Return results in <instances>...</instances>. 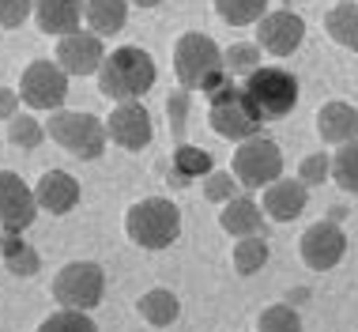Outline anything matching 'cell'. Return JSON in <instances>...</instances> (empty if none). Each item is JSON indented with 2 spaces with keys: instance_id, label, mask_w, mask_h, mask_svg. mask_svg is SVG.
I'll return each mask as SVG.
<instances>
[{
  "instance_id": "obj_33",
  "label": "cell",
  "mask_w": 358,
  "mask_h": 332,
  "mask_svg": "<svg viewBox=\"0 0 358 332\" xmlns=\"http://www.w3.org/2000/svg\"><path fill=\"white\" fill-rule=\"evenodd\" d=\"M27 15H34V0H0V27L4 31L23 27Z\"/></svg>"
},
{
  "instance_id": "obj_35",
  "label": "cell",
  "mask_w": 358,
  "mask_h": 332,
  "mask_svg": "<svg viewBox=\"0 0 358 332\" xmlns=\"http://www.w3.org/2000/svg\"><path fill=\"white\" fill-rule=\"evenodd\" d=\"M15 113H19V91L0 87V121H12Z\"/></svg>"
},
{
  "instance_id": "obj_13",
  "label": "cell",
  "mask_w": 358,
  "mask_h": 332,
  "mask_svg": "<svg viewBox=\"0 0 358 332\" xmlns=\"http://www.w3.org/2000/svg\"><path fill=\"white\" fill-rule=\"evenodd\" d=\"M38 212L42 208H38L31 185L12 170H0V227L4 230H27Z\"/></svg>"
},
{
  "instance_id": "obj_4",
  "label": "cell",
  "mask_w": 358,
  "mask_h": 332,
  "mask_svg": "<svg viewBox=\"0 0 358 332\" xmlns=\"http://www.w3.org/2000/svg\"><path fill=\"white\" fill-rule=\"evenodd\" d=\"M208 121L222 140H238L241 144V140H249V136L260 132L264 117H260L253 99L245 95V87H234L230 76H227L222 83H215L208 91Z\"/></svg>"
},
{
  "instance_id": "obj_32",
  "label": "cell",
  "mask_w": 358,
  "mask_h": 332,
  "mask_svg": "<svg viewBox=\"0 0 358 332\" xmlns=\"http://www.w3.org/2000/svg\"><path fill=\"white\" fill-rule=\"evenodd\" d=\"M234 189H238V178H234V174H227V170H215V174H208V178H204V197L211 204H227L230 197H234Z\"/></svg>"
},
{
  "instance_id": "obj_19",
  "label": "cell",
  "mask_w": 358,
  "mask_h": 332,
  "mask_svg": "<svg viewBox=\"0 0 358 332\" xmlns=\"http://www.w3.org/2000/svg\"><path fill=\"white\" fill-rule=\"evenodd\" d=\"M219 227L230 234V238H253V234L264 230V208L253 197H230L219 212Z\"/></svg>"
},
{
  "instance_id": "obj_3",
  "label": "cell",
  "mask_w": 358,
  "mask_h": 332,
  "mask_svg": "<svg viewBox=\"0 0 358 332\" xmlns=\"http://www.w3.org/2000/svg\"><path fill=\"white\" fill-rule=\"evenodd\" d=\"M173 76L185 91H211L215 83L227 80L222 68V50L208 34L189 31L173 42Z\"/></svg>"
},
{
  "instance_id": "obj_26",
  "label": "cell",
  "mask_w": 358,
  "mask_h": 332,
  "mask_svg": "<svg viewBox=\"0 0 358 332\" xmlns=\"http://www.w3.org/2000/svg\"><path fill=\"white\" fill-rule=\"evenodd\" d=\"M222 68L227 76H249L260 68V46L257 42H234L222 50Z\"/></svg>"
},
{
  "instance_id": "obj_25",
  "label": "cell",
  "mask_w": 358,
  "mask_h": 332,
  "mask_svg": "<svg viewBox=\"0 0 358 332\" xmlns=\"http://www.w3.org/2000/svg\"><path fill=\"white\" fill-rule=\"evenodd\" d=\"M332 181L340 185L343 193H358V140L343 144V148L332 155Z\"/></svg>"
},
{
  "instance_id": "obj_5",
  "label": "cell",
  "mask_w": 358,
  "mask_h": 332,
  "mask_svg": "<svg viewBox=\"0 0 358 332\" xmlns=\"http://www.w3.org/2000/svg\"><path fill=\"white\" fill-rule=\"evenodd\" d=\"M45 136H50L57 148H64L69 155L87 159V162L99 159L106 151V140H110L102 117L83 113V110H53L50 121H45Z\"/></svg>"
},
{
  "instance_id": "obj_21",
  "label": "cell",
  "mask_w": 358,
  "mask_h": 332,
  "mask_svg": "<svg viewBox=\"0 0 358 332\" xmlns=\"http://www.w3.org/2000/svg\"><path fill=\"white\" fill-rule=\"evenodd\" d=\"M324 31L336 46L358 53V0H340V4L324 15Z\"/></svg>"
},
{
  "instance_id": "obj_16",
  "label": "cell",
  "mask_w": 358,
  "mask_h": 332,
  "mask_svg": "<svg viewBox=\"0 0 358 332\" xmlns=\"http://www.w3.org/2000/svg\"><path fill=\"white\" fill-rule=\"evenodd\" d=\"M306 204H309V185L302 178H275L272 185L264 189V216L268 219H275V223H290V219H298L306 212Z\"/></svg>"
},
{
  "instance_id": "obj_17",
  "label": "cell",
  "mask_w": 358,
  "mask_h": 332,
  "mask_svg": "<svg viewBox=\"0 0 358 332\" xmlns=\"http://www.w3.org/2000/svg\"><path fill=\"white\" fill-rule=\"evenodd\" d=\"M80 19H83V0H34V23L50 38L80 31Z\"/></svg>"
},
{
  "instance_id": "obj_29",
  "label": "cell",
  "mask_w": 358,
  "mask_h": 332,
  "mask_svg": "<svg viewBox=\"0 0 358 332\" xmlns=\"http://www.w3.org/2000/svg\"><path fill=\"white\" fill-rule=\"evenodd\" d=\"M38 332H99V325L83 310H57L38 325Z\"/></svg>"
},
{
  "instance_id": "obj_14",
  "label": "cell",
  "mask_w": 358,
  "mask_h": 332,
  "mask_svg": "<svg viewBox=\"0 0 358 332\" xmlns=\"http://www.w3.org/2000/svg\"><path fill=\"white\" fill-rule=\"evenodd\" d=\"M102 61H106L102 34L72 31V34L57 38V64H61L69 76H91V72H99V68H102Z\"/></svg>"
},
{
  "instance_id": "obj_34",
  "label": "cell",
  "mask_w": 358,
  "mask_h": 332,
  "mask_svg": "<svg viewBox=\"0 0 358 332\" xmlns=\"http://www.w3.org/2000/svg\"><path fill=\"white\" fill-rule=\"evenodd\" d=\"M166 110H170V129H173V136H181V129H185V95H170V99H166Z\"/></svg>"
},
{
  "instance_id": "obj_22",
  "label": "cell",
  "mask_w": 358,
  "mask_h": 332,
  "mask_svg": "<svg viewBox=\"0 0 358 332\" xmlns=\"http://www.w3.org/2000/svg\"><path fill=\"white\" fill-rule=\"evenodd\" d=\"M136 310H140V317L148 321V325H155V328H166V325H173V321L181 317V302L166 287L148 291V295L136 302Z\"/></svg>"
},
{
  "instance_id": "obj_7",
  "label": "cell",
  "mask_w": 358,
  "mask_h": 332,
  "mask_svg": "<svg viewBox=\"0 0 358 332\" xmlns=\"http://www.w3.org/2000/svg\"><path fill=\"white\" fill-rule=\"evenodd\" d=\"M245 95L253 99L264 121H279V117H287L298 106V80L287 68L260 64L257 72L245 76Z\"/></svg>"
},
{
  "instance_id": "obj_28",
  "label": "cell",
  "mask_w": 358,
  "mask_h": 332,
  "mask_svg": "<svg viewBox=\"0 0 358 332\" xmlns=\"http://www.w3.org/2000/svg\"><path fill=\"white\" fill-rule=\"evenodd\" d=\"M257 332H302V317H298L294 306H268L264 314L257 317Z\"/></svg>"
},
{
  "instance_id": "obj_18",
  "label": "cell",
  "mask_w": 358,
  "mask_h": 332,
  "mask_svg": "<svg viewBox=\"0 0 358 332\" xmlns=\"http://www.w3.org/2000/svg\"><path fill=\"white\" fill-rule=\"evenodd\" d=\"M317 132L324 144H336V148L358 140V110L351 102H324L317 110Z\"/></svg>"
},
{
  "instance_id": "obj_20",
  "label": "cell",
  "mask_w": 358,
  "mask_h": 332,
  "mask_svg": "<svg viewBox=\"0 0 358 332\" xmlns=\"http://www.w3.org/2000/svg\"><path fill=\"white\" fill-rule=\"evenodd\" d=\"M83 15L94 34L110 38V34L124 31V23H129V0H87Z\"/></svg>"
},
{
  "instance_id": "obj_6",
  "label": "cell",
  "mask_w": 358,
  "mask_h": 332,
  "mask_svg": "<svg viewBox=\"0 0 358 332\" xmlns=\"http://www.w3.org/2000/svg\"><path fill=\"white\" fill-rule=\"evenodd\" d=\"M230 174L238 178V185L245 189H268L275 178H283V151L272 136H249V140L238 144L234 162H230Z\"/></svg>"
},
{
  "instance_id": "obj_10",
  "label": "cell",
  "mask_w": 358,
  "mask_h": 332,
  "mask_svg": "<svg viewBox=\"0 0 358 332\" xmlns=\"http://www.w3.org/2000/svg\"><path fill=\"white\" fill-rule=\"evenodd\" d=\"M298 253H302L306 268L328 272V268H336V265L343 261V253H347V234L340 230V223H336V219H321V223H313V227L302 234Z\"/></svg>"
},
{
  "instance_id": "obj_9",
  "label": "cell",
  "mask_w": 358,
  "mask_h": 332,
  "mask_svg": "<svg viewBox=\"0 0 358 332\" xmlns=\"http://www.w3.org/2000/svg\"><path fill=\"white\" fill-rule=\"evenodd\" d=\"M19 99L31 110H64L69 99V72L57 61H31L19 76Z\"/></svg>"
},
{
  "instance_id": "obj_27",
  "label": "cell",
  "mask_w": 358,
  "mask_h": 332,
  "mask_svg": "<svg viewBox=\"0 0 358 332\" xmlns=\"http://www.w3.org/2000/svg\"><path fill=\"white\" fill-rule=\"evenodd\" d=\"M42 140H45V125L34 121L31 113H15L12 121H8V144H15V148H23V151H34Z\"/></svg>"
},
{
  "instance_id": "obj_31",
  "label": "cell",
  "mask_w": 358,
  "mask_h": 332,
  "mask_svg": "<svg viewBox=\"0 0 358 332\" xmlns=\"http://www.w3.org/2000/svg\"><path fill=\"white\" fill-rule=\"evenodd\" d=\"M298 178H302L306 185H324L328 178H332V159H328L324 151L317 155H306L302 166H298Z\"/></svg>"
},
{
  "instance_id": "obj_36",
  "label": "cell",
  "mask_w": 358,
  "mask_h": 332,
  "mask_svg": "<svg viewBox=\"0 0 358 332\" xmlns=\"http://www.w3.org/2000/svg\"><path fill=\"white\" fill-rule=\"evenodd\" d=\"M129 4H136V8H159L162 0H129Z\"/></svg>"
},
{
  "instance_id": "obj_11",
  "label": "cell",
  "mask_w": 358,
  "mask_h": 332,
  "mask_svg": "<svg viewBox=\"0 0 358 332\" xmlns=\"http://www.w3.org/2000/svg\"><path fill=\"white\" fill-rule=\"evenodd\" d=\"M302 42H306V23H302V15H294L290 8L264 12V19L257 23V46L272 57H290Z\"/></svg>"
},
{
  "instance_id": "obj_24",
  "label": "cell",
  "mask_w": 358,
  "mask_h": 332,
  "mask_svg": "<svg viewBox=\"0 0 358 332\" xmlns=\"http://www.w3.org/2000/svg\"><path fill=\"white\" fill-rule=\"evenodd\" d=\"M264 8H268V0H215L219 19H222V23H230V27L260 23V19H264Z\"/></svg>"
},
{
  "instance_id": "obj_23",
  "label": "cell",
  "mask_w": 358,
  "mask_h": 332,
  "mask_svg": "<svg viewBox=\"0 0 358 332\" xmlns=\"http://www.w3.org/2000/svg\"><path fill=\"white\" fill-rule=\"evenodd\" d=\"M272 249H268V238L264 234H253V238H238L234 242V272L238 276H253L268 265Z\"/></svg>"
},
{
  "instance_id": "obj_12",
  "label": "cell",
  "mask_w": 358,
  "mask_h": 332,
  "mask_svg": "<svg viewBox=\"0 0 358 332\" xmlns=\"http://www.w3.org/2000/svg\"><path fill=\"white\" fill-rule=\"evenodd\" d=\"M106 132L110 140L124 151H143L155 136V125H151V113L143 110V102H117L113 113L106 117Z\"/></svg>"
},
{
  "instance_id": "obj_1",
  "label": "cell",
  "mask_w": 358,
  "mask_h": 332,
  "mask_svg": "<svg viewBox=\"0 0 358 332\" xmlns=\"http://www.w3.org/2000/svg\"><path fill=\"white\" fill-rule=\"evenodd\" d=\"M99 91L106 95L110 102H140L143 95L155 87V57L140 46H121V50L106 53V61L99 72Z\"/></svg>"
},
{
  "instance_id": "obj_8",
  "label": "cell",
  "mask_w": 358,
  "mask_h": 332,
  "mask_svg": "<svg viewBox=\"0 0 358 332\" xmlns=\"http://www.w3.org/2000/svg\"><path fill=\"white\" fill-rule=\"evenodd\" d=\"M106 295V272L94 261H72L53 276V298L61 302V310H83L91 314Z\"/></svg>"
},
{
  "instance_id": "obj_2",
  "label": "cell",
  "mask_w": 358,
  "mask_h": 332,
  "mask_svg": "<svg viewBox=\"0 0 358 332\" xmlns=\"http://www.w3.org/2000/svg\"><path fill=\"white\" fill-rule=\"evenodd\" d=\"M124 234L140 249H166L181 238V212L166 197H143L124 212Z\"/></svg>"
},
{
  "instance_id": "obj_30",
  "label": "cell",
  "mask_w": 358,
  "mask_h": 332,
  "mask_svg": "<svg viewBox=\"0 0 358 332\" xmlns=\"http://www.w3.org/2000/svg\"><path fill=\"white\" fill-rule=\"evenodd\" d=\"M4 265H8V272H15V276H34L38 265H42V257H38V249H31L27 242H15V246L4 253Z\"/></svg>"
},
{
  "instance_id": "obj_15",
  "label": "cell",
  "mask_w": 358,
  "mask_h": 332,
  "mask_svg": "<svg viewBox=\"0 0 358 332\" xmlns=\"http://www.w3.org/2000/svg\"><path fill=\"white\" fill-rule=\"evenodd\" d=\"M80 181L72 178L69 170H45L42 178L34 185V200L42 212H50V216H69V212L80 204Z\"/></svg>"
}]
</instances>
